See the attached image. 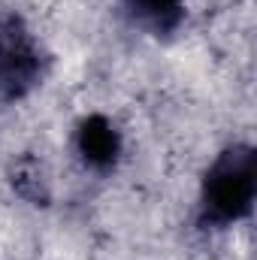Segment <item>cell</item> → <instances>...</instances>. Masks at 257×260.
Listing matches in <instances>:
<instances>
[{
	"label": "cell",
	"instance_id": "obj_1",
	"mask_svg": "<svg viewBox=\"0 0 257 260\" xmlns=\"http://www.w3.org/2000/svg\"><path fill=\"white\" fill-rule=\"evenodd\" d=\"M254 182H257V164L254 151L248 145L227 148L215 167L206 176L203 185V209L209 221L227 224L242 215H248L251 200H254Z\"/></svg>",
	"mask_w": 257,
	"mask_h": 260
},
{
	"label": "cell",
	"instance_id": "obj_2",
	"mask_svg": "<svg viewBox=\"0 0 257 260\" xmlns=\"http://www.w3.org/2000/svg\"><path fill=\"white\" fill-rule=\"evenodd\" d=\"M40 76V55L15 18L0 21V97H21Z\"/></svg>",
	"mask_w": 257,
	"mask_h": 260
},
{
	"label": "cell",
	"instance_id": "obj_3",
	"mask_svg": "<svg viewBox=\"0 0 257 260\" xmlns=\"http://www.w3.org/2000/svg\"><path fill=\"white\" fill-rule=\"evenodd\" d=\"M118 148H121L118 133L106 118L91 115L88 121H82V127H79V151L91 167H97V170L112 167L115 157H118Z\"/></svg>",
	"mask_w": 257,
	"mask_h": 260
},
{
	"label": "cell",
	"instance_id": "obj_4",
	"mask_svg": "<svg viewBox=\"0 0 257 260\" xmlns=\"http://www.w3.org/2000/svg\"><path fill=\"white\" fill-rule=\"evenodd\" d=\"M130 3H133V9H136L145 21H151L154 27H170V24H176L179 9H182V0H130Z\"/></svg>",
	"mask_w": 257,
	"mask_h": 260
}]
</instances>
